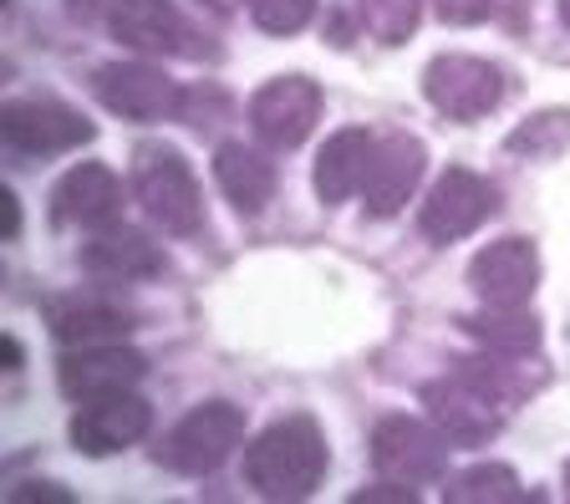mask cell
<instances>
[{
	"label": "cell",
	"mask_w": 570,
	"mask_h": 504,
	"mask_svg": "<svg viewBox=\"0 0 570 504\" xmlns=\"http://www.w3.org/2000/svg\"><path fill=\"white\" fill-rule=\"evenodd\" d=\"M0 138L16 148V154L47 158V154H71V148L92 144V122L82 118L67 102H6L0 108Z\"/></svg>",
	"instance_id": "obj_9"
},
{
	"label": "cell",
	"mask_w": 570,
	"mask_h": 504,
	"mask_svg": "<svg viewBox=\"0 0 570 504\" xmlns=\"http://www.w3.org/2000/svg\"><path fill=\"white\" fill-rule=\"evenodd\" d=\"M148 373L142 352L122 347V342H97V347H77L57 362V383L67 397L92 403V397H112V393H132V383Z\"/></svg>",
	"instance_id": "obj_11"
},
{
	"label": "cell",
	"mask_w": 570,
	"mask_h": 504,
	"mask_svg": "<svg viewBox=\"0 0 570 504\" xmlns=\"http://www.w3.org/2000/svg\"><path fill=\"white\" fill-rule=\"evenodd\" d=\"M204 6H214V11H235L239 0H204Z\"/></svg>",
	"instance_id": "obj_31"
},
{
	"label": "cell",
	"mask_w": 570,
	"mask_h": 504,
	"mask_svg": "<svg viewBox=\"0 0 570 504\" xmlns=\"http://www.w3.org/2000/svg\"><path fill=\"white\" fill-rule=\"evenodd\" d=\"M566 494H570V468H566Z\"/></svg>",
	"instance_id": "obj_33"
},
{
	"label": "cell",
	"mask_w": 570,
	"mask_h": 504,
	"mask_svg": "<svg viewBox=\"0 0 570 504\" xmlns=\"http://www.w3.org/2000/svg\"><path fill=\"white\" fill-rule=\"evenodd\" d=\"M489 367L494 362H459L453 377L423 387L428 413H433V423L449 433L453 444H484L504 423L510 387H504V373H489Z\"/></svg>",
	"instance_id": "obj_2"
},
{
	"label": "cell",
	"mask_w": 570,
	"mask_h": 504,
	"mask_svg": "<svg viewBox=\"0 0 570 504\" xmlns=\"http://www.w3.org/2000/svg\"><path fill=\"white\" fill-rule=\"evenodd\" d=\"M326 433L311 413L275 418L271 428L245 448V484L265 500H306L326 480Z\"/></svg>",
	"instance_id": "obj_1"
},
{
	"label": "cell",
	"mask_w": 570,
	"mask_h": 504,
	"mask_svg": "<svg viewBox=\"0 0 570 504\" xmlns=\"http://www.w3.org/2000/svg\"><path fill=\"white\" fill-rule=\"evenodd\" d=\"M499 209V189L489 179H479L474 168H449L439 174V184L428 189L423 209H417V229L433 245H453L463 235H474L489 215Z\"/></svg>",
	"instance_id": "obj_6"
},
{
	"label": "cell",
	"mask_w": 570,
	"mask_h": 504,
	"mask_svg": "<svg viewBox=\"0 0 570 504\" xmlns=\"http://www.w3.org/2000/svg\"><path fill=\"white\" fill-rule=\"evenodd\" d=\"M107 26H112V37L132 51H168V57L194 51L189 47L194 31H189V21L178 16L174 0H118V11L107 16Z\"/></svg>",
	"instance_id": "obj_16"
},
{
	"label": "cell",
	"mask_w": 570,
	"mask_h": 504,
	"mask_svg": "<svg viewBox=\"0 0 570 504\" xmlns=\"http://www.w3.org/2000/svg\"><path fill=\"white\" fill-rule=\"evenodd\" d=\"M132 194H138L142 215L164 225L168 235H194L204 225L199 179L174 144H142L132 154Z\"/></svg>",
	"instance_id": "obj_3"
},
{
	"label": "cell",
	"mask_w": 570,
	"mask_h": 504,
	"mask_svg": "<svg viewBox=\"0 0 570 504\" xmlns=\"http://www.w3.org/2000/svg\"><path fill=\"white\" fill-rule=\"evenodd\" d=\"M26 500H57V504H67L71 494L61 490V484H21V490H11V504H26Z\"/></svg>",
	"instance_id": "obj_27"
},
{
	"label": "cell",
	"mask_w": 570,
	"mask_h": 504,
	"mask_svg": "<svg viewBox=\"0 0 570 504\" xmlns=\"http://www.w3.org/2000/svg\"><path fill=\"white\" fill-rule=\"evenodd\" d=\"M423 168H428V154L417 138L407 132H392L372 148V164H367V179H362V199H367V215L387 219L413 199V189L423 184Z\"/></svg>",
	"instance_id": "obj_15"
},
{
	"label": "cell",
	"mask_w": 570,
	"mask_h": 504,
	"mask_svg": "<svg viewBox=\"0 0 570 504\" xmlns=\"http://www.w3.org/2000/svg\"><path fill=\"white\" fill-rule=\"evenodd\" d=\"M214 179H219V189L229 194V205H235L239 215H261L275 199V164L245 144H219V154H214Z\"/></svg>",
	"instance_id": "obj_18"
},
{
	"label": "cell",
	"mask_w": 570,
	"mask_h": 504,
	"mask_svg": "<svg viewBox=\"0 0 570 504\" xmlns=\"http://www.w3.org/2000/svg\"><path fill=\"white\" fill-rule=\"evenodd\" d=\"M245 6H249V21L261 31H271V37H296L316 16V0H245Z\"/></svg>",
	"instance_id": "obj_25"
},
{
	"label": "cell",
	"mask_w": 570,
	"mask_h": 504,
	"mask_svg": "<svg viewBox=\"0 0 570 504\" xmlns=\"http://www.w3.org/2000/svg\"><path fill=\"white\" fill-rule=\"evenodd\" d=\"M469 286L479 290L484 306H524L534 296V286H540V255L520 235L494 240L469 260Z\"/></svg>",
	"instance_id": "obj_12"
},
{
	"label": "cell",
	"mask_w": 570,
	"mask_h": 504,
	"mask_svg": "<svg viewBox=\"0 0 570 504\" xmlns=\"http://www.w3.org/2000/svg\"><path fill=\"white\" fill-rule=\"evenodd\" d=\"M449 433H433L428 423L397 413V418H382L372 433V464L397 484H428L449 468Z\"/></svg>",
	"instance_id": "obj_8"
},
{
	"label": "cell",
	"mask_w": 570,
	"mask_h": 504,
	"mask_svg": "<svg viewBox=\"0 0 570 504\" xmlns=\"http://www.w3.org/2000/svg\"><path fill=\"white\" fill-rule=\"evenodd\" d=\"M504 148L520 158H560L570 148V108H546V112H534V118H524L504 138Z\"/></svg>",
	"instance_id": "obj_22"
},
{
	"label": "cell",
	"mask_w": 570,
	"mask_h": 504,
	"mask_svg": "<svg viewBox=\"0 0 570 504\" xmlns=\"http://www.w3.org/2000/svg\"><path fill=\"white\" fill-rule=\"evenodd\" d=\"M463 332L479 336L489 352H504V357H524V352L540 347V322L524 316V306H489L479 316H463Z\"/></svg>",
	"instance_id": "obj_21"
},
{
	"label": "cell",
	"mask_w": 570,
	"mask_h": 504,
	"mask_svg": "<svg viewBox=\"0 0 570 504\" xmlns=\"http://www.w3.org/2000/svg\"><path fill=\"white\" fill-rule=\"evenodd\" d=\"M449 26H479L494 16V0H433Z\"/></svg>",
	"instance_id": "obj_26"
},
{
	"label": "cell",
	"mask_w": 570,
	"mask_h": 504,
	"mask_svg": "<svg viewBox=\"0 0 570 504\" xmlns=\"http://www.w3.org/2000/svg\"><path fill=\"white\" fill-rule=\"evenodd\" d=\"M560 21H566V26H570V0H560Z\"/></svg>",
	"instance_id": "obj_32"
},
{
	"label": "cell",
	"mask_w": 570,
	"mask_h": 504,
	"mask_svg": "<svg viewBox=\"0 0 570 504\" xmlns=\"http://www.w3.org/2000/svg\"><path fill=\"white\" fill-rule=\"evenodd\" d=\"M6 362H11V373L21 367V342H16V336H6Z\"/></svg>",
	"instance_id": "obj_30"
},
{
	"label": "cell",
	"mask_w": 570,
	"mask_h": 504,
	"mask_svg": "<svg viewBox=\"0 0 570 504\" xmlns=\"http://www.w3.org/2000/svg\"><path fill=\"white\" fill-rule=\"evenodd\" d=\"M51 332L67 342V347H97V342H122L128 332V312L112 306V300H97V296H77V300H61L51 306Z\"/></svg>",
	"instance_id": "obj_20"
},
{
	"label": "cell",
	"mask_w": 570,
	"mask_h": 504,
	"mask_svg": "<svg viewBox=\"0 0 570 504\" xmlns=\"http://www.w3.org/2000/svg\"><path fill=\"white\" fill-rule=\"evenodd\" d=\"M0 205H6V240H16V229H21V205H16L11 189L0 194Z\"/></svg>",
	"instance_id": "obj_29"
},
{
	"label": "cell",
	"mask_w": 570,
	"mask_h": 504,
	"mask_svg": "<svg viewBox=\"0 0 570 504\" xmlns=\"http://www.w3.org/2000/svg\"><path fill=\"white\" fill-rule=\"evenodd\" d=\"M148 423H154V413H148V403L132 393H112V397H92V403H82V413L71 418V444L82 448L87 458H107V454H122V448H132L148 433Z\"/></svg>",
	"instance_id": "obj_14"
},
{
	"label": "cell",
	"mask_w": 570,
	"mask_h": 504,
	"mask_svg": "<svg viewBox=\"0 0 570 504\" xmlns=\"http://www.w3.org/2000/svg\"><path fill=\"white\" fill-rule=\"evenodd\" d=\"M239 438H245V408H235V403H199V408L184 413L178 428L164 438L158 464L199 480V474H214V468L235 454Z\"/></svg>",
	"instance_id": "obj_4"
},
{
	"label": "cell",
	"mask_w": 570,
	"mask_h": 504,
	"mask_svg": "<svg viewBox=\"0 0 570 504\" xmlns=\"http://www.w3.org/2000/svg\"><path fill=\"white\" fill-rule=\"evenodd\" d=\"M82 270L97 280H148L164 276V250L142 235H102L82 245Z\"/></svg>",
	"instance_id": "obj_19"
},
{
	"label": "cell",
	"mask_w": 570,
	"mask_h": 504,
	"mask_svg": "<svg viewBox=\"0 0 570 504\" xmlns=\"http://www.w3.org/2000/svg\"><path fill=\"white\" fill-rule=\"evenodd\" d=\"M372 132L367 128H342L326 138V148L316 154V194L321 205H346L352 194H362L372 164Z\"/></svg>",
	"instance_id": "obj_17"
},
{
	"label": "cell",
	"mask_w": 570,
	"mask_h": 504,
	"mask_svg": "<svg viewBox=\"0 0 570 504\" xmlns=\"http://www.w3.org/2000/svg\"><path fill=\"white\" fill-rule=\"evenodd\" d=\"M316 118H321V87L311 77H271L261 92L249 97V128L275 154H291V148L306 144Z\"/></svg>",
	"instance_id": "obj_7"
},
{
	"label": "cell",
	"mask_w": 570,
	"mask_h": 504,
	"mask_svg": "<svg viewBox=\"0 0 570 504\" xmlns=\"http://www.w3.org/2000/svg\"><path fill=\"white\" fill-rule=\"evenodd\" d=\"M122 215V184L107 164H77L51 189V219L77 229H112Z\"/></svg>",
	"instance_id": "obj_13"
},
{
	"label": "cell",
	"mask_w": 570,
	"mask_h": 504,
	"mask_svg": "<svg viewBox=\"0 0 570 504\" xmlns=\"http://www.w3.org/2000/svg\"><path fill=\"white\" fill-rule=\"evenodd\" d=\"M443 500H449V504L524 500V490H520V480H514V468H504V464H474V468H463V474H453L449 490H443Z\"/></svg>",
	"instance_id": "obj_23"
},
{
	"label": "cell",
	"mask_w": 570,
	"mask_h": 504,
	"mask_svg": "<svg viewBox=\"0 0 570 504\" xmlns=\"http://www.w3.org/2000/svg\"><path fill=\"white\" fill-rule=\"evenodd\" d=\"M417 6H423V0H356V11H362V26H367L372 37L382 41V47H403V41L413 37Z\"/></svg>",
	"instance_id": "obj_24"
},
{
	"label": "cell",
	"mask_w": 570,
	"mask_h": 504,
	"mask_svg": "<svg viewBox=\"0 0 570 504\" xmlns=\"http://www.w3.org/2000/svg\"><path fill=\"white\" fill-rule=\"evenodd\" d=\"M92 92L107 112L132 118V122H158L184 108V97L168 82V72L164 67H148V61H107V67H97Z\"/></svg>",
	"instance_id": "obj_10"
},
{
	"label": "cell",
	"mask_w": 570,
	"mask_h": 504,
	"mask_svg": "<svg viewBox=\"0 0 570 504\" xmlns=\"http://www.w3.org/2000/svg\"><path fill=\"white\" fill-rule=\"evenodd\" d=\"M367 500H392V504H413V490H362V494H352V504H367Z\"/></svg>",
	"instance_id": "obj_28"
},
{
	"label": "cell",
	"mask_w": 570,
	"mask_h": 504,
	"mask_svg": "<svg viewBox=\"0 0 570 504\" xmlns=\"http://www.w3.org/2000/svg\"><path fill=\"white\" fill-rule=\"evenodd\" d=\"M423 97L443 118L453 122H479L504 102V72H499L494 61H479V57H433L423 72Z\"/></svg>",
	"instance_id": "obj_5"
}]
</instances>
